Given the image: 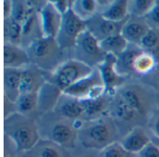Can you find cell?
<instances>
[{
  "mask_svg": "<svg viewBox=\"0 0 159 157\" xmlns=\"http://www.w3.org/2000/svg\"><path fill=\"white\" fill-rule=\"evenodd\" d=\"M4 68L24 69L31 65L26 50L20 46L4 43Z\"/></svg>",
  "mask_w": 159,
  "mask_h": 157,
  "instance_id": "cell-21",
  "label": "cell"
},
{
  "mask_svg": "<svg viewBox=\"0 0 159 157\" xmlns=\"http://www.w3.org/2000/svg\"><path fill=\"white\" fill-rule=\"evenodd\" d=\"M16 112L36 120L37 115V93L21 94L15 102Z\"/></svg>",
  "mask_w": 159,
  "mask_h": 157,
  "instance_id": "cell-25",
  "label": "cell"
},
{
  "mask_svg": "<svg viewBox=\"0 0 159 157\" xmlns=\"http://www.w3.org/2000/svg\"><path fill=\"white\" fill-rule=\"evenodd\" d=\"M62 91L49 81H46L37 93V115L38 117L55 110Z\"/></svg>",
  "mask_w": 159,
  "mask_h": 157,
  "instance_id": "cell-13",
  "label": "cell"
},
{
  "mask_svg": "<svg viewBox=\"0 0 159 157\" xmlns=\"http://www.w3.org/2000/svg\"><path fill=\"white\" fill-rule=\"evenodd\" d=\"M53 7L61 14L64 15L72 9L74 0H49Z\"/></svg>",
  "mask_w": 159,
  "mask_h": 157,
  "instance_id": "cell-38",
  "label": "cell"
},
{
  "mask_svg": "<svg viewBox=\"0 0 159 157\" xmlns=\"http://www.w3.org/2000/svg\"><path fill=\"white\" fill-rule=\"evenodd\" d=\"M5 136L12 142L17 152H30L41 140L36 121L18 112L4 119Z\"/></svg>",
  "mask_w": 159,
  "mask_h": 157,
  "instance_id": "cell-3",
  "label": "cell"
},
{
  "mask_svg": "<svg viewBox=\"0 0 159 157\" xmlns=\"http://www.w3.org/2000/svg\"><path fill=\"white\" fill-rule=\"evenodd\" d=\"M11 5L12 7L10 19L22 23L31 12L25 4V0H11Z\"/></svg>",
  "mask_w": 159,
  "mask_h": 157,
  "instance_id": "cell-33",
  "label": "cell"
},
{
  "mask_svg": "<svg viewBox=\"0 0 159 157\" xmlns=\"http://www.w3.org/2000/svg\"><path fill=\"white\" fill-rule=\"evenodd\" d=\"M156 0H128L129 17L144 18L156 6Z\"/></svg>",
  "mask_w": 159,
  "mask_h": 157,
  "instance_id": "cell-31",
  "label": "cell"
},
{
  "mask_svg": "<svg viewBox=\"0 0 159 157\" xmlns=\"http://www.w3.org/2000/svg\"><path fill=\"white\" fill-rule=\"evenodd\" d=\"M100 46L106 55H113L115 57H118L127 49L129 43L121 35V33H119L101 41Z\"/></svg>",
  "mask_w": 159,
  "mask_h": 157,
  "instance_id": "cell-29",
  "label": "cell"
},
{
  "mask_svg": "<svg viewBox=\"0 0 159 157\" xmlns=\"http://www.w3.org/2000/svg\"><path fill=\"white\" fill-rule=\"evenodd\" d=\"M36 125L41 140L51 141L64 149H73L77 142L76 124L54 111L37 117Z\"/></svg>",
  "mask_w": 159,
  "mask_h": 157,
  "instance_id": "cell-2",
  "label": "cell"
},
{
  "mask_svg": "<svg viewBox=\"0 0 159 157\" xmlns=\"http://www.w3.org/2000/svg\"><path fill=\"white\" fill-rule=\"evenodd\" d=\"M157 4L159 5V0H157Z\"/></svg>",
  "mask_w": 159,
  "mask_h": 157,
  "instance_id": "cell-43",
  "label": "cell"
},
{
  "mask_svg": "<svg viewBox=\"0 0 159 157\" xmlns=\"http://www.w3.org/2000/svg\"><path fill=\"white\" fill-rule=\"evenodd\" d=\"M124 23L125 22H111L98 13L89 21L86 22V28L99 42H101L111 36L121 33Z\"/></svg>",
  "mask_w": 159,
  "mask_h": 157,
  "instance_id": "cell-12",
  "label": "cell"
},
{
  "mask_svg": "<svg viewBox=\"0 0 159 157\" xmlns=\"http://www.w3.org/2000/svg\"><path fill=\"white\" fill-rule=\"evenodd\" d=\"M150 28L144 18L129 17L123 24L121 35L128 41L129 44L140 46L143 38L149 32Z\"/></svg>",
  "mask_w": 159,
  "mask_h": 157,
  "instance_id": "cell-18",
  "label": "cell"
},
{
  "mask_svg": "<svg viewBox=\"0 0 159 157\" xmlns=\"http://www.w3.org/2000/svg\"><path fill=\"white\" fill-rule=\"evenodd\" d=\"M109 116L117 124L119 130L121 126H129V131L137 126H143L147 121L141 116L135 110L128 105L119 96L115 95L109 108Z\"/></svg>",
  "mask_w": 159,
  "mask_h": 157,
  "instance_id": "cell-10",
  "label": "cell"
},
{
  "mask_svg": "<svg viewBox=\"0 0 159 157\" xmlns=\"http://www.w3.org/2000/svg\"><path fill=\"white\" fill-rule=\"evenodd\" d=\"M116 57L113 55H107L105 59L96 67L101 74L105 94L114 96L118 89L125 85L129 78L120 75L116 68Z\"/></svg>",
  "mask_w": 159,
  "mask_h": 157,
  "instance_id": "cell-11",
  "label": "cell"
},
{
  "mask_svg": "<svg viewBox=\"0 0 159 157\" xmlns=\"http://www.w3.org/2000/svg\"><path fill=\"white\" fill-rule=\"evenodd\" d=\"M22 34H21V47L27 49L34 42L44 37L41 21L38 12L31 11L26 17L24 22L21 23Z\"/></svg>",
  "mask_w": 159,
  "mask_h": 157,
  "instance_id": "cell-20",
  "label": "cell"
},
{
  "mask_svg": "<svg viewBox=\"0 0 159 157\" xmlns=\"http://www.w3.org/2000/svg\"><path fill=\"white\" fill-rule=\"evenodd\" d=\"M93 69L81 62L70 58L52 73H46V79L63 92L68 87L89 76Z\"/></svg>",
  "mask_w": 159,
  "mask_h": 157,
  "instance_id": "cell-6",
  "label": "cell"
},
{
  "mask_svg": "<svg viewBox=\"0 0 159 157\" xmlns=\"http://www.w3.org/2000/svg\"><path fill=\"white\" fill-rule=\"evenodd\" d=\"M53 111L75 124L84 122V110L82 101L64 94L61 95Z\"/></svg>",
  "mask_w": 159,
  "mask_h": 157,
  "instance_id": "cell-14",
  "label": "cell"
},
{
  "mask_svg": "<svg viewBox=\"0 0 159 157\" xmlns=\"http://www.w3.org/2000/svg\"><path fill=\"white\" fill-rule=\"evenodd\" d=\"M158 62L154 55L143 51L138 54L134 62V77L140 80L148 76L151 72H153Z\"/></svg>",
  "mask_w": 159,
  "mask_h": 157,
  "instance_id": "cell-27",
  "label": "cell"
},
{
  "mask_svg": "<svg viewBox=\"0 0 159 157\" xmlns=\"http://www.w3.org/2000/svg\"><path fill=\"white\" fill-rule=\"evenodd\" d=\"M147 126L152 133V136L159 138V106L157 105V108L154 110V111L151 113L148 121H147Z\"/></svg>",
  "mask_w": 159,
  "mask_h": 157,
  "instance_id": "cell-37",
  "label": "cell"
},
{
  "mask_svg": "<svg viewBox=\"0 0 159 157\" xmlns=\"http://www.w3.org/2000/svg\"><path fill=\"white\" fill-rule=\"evenodd\" d=\"M11 0H4L3 1V14L4 20H7L11 16Z\"/></svg>",
  "mask_w": 159,
  "mask_h": 157,
  "instance_id": "cell-40",
  "label": "cell"
},
{
  "mask_svg": "<svg viewBox=\"0 0 159 157\" xmlns=\"http://www.w3.org/2000/svg\"><path fill=\"white\" fill-rule=\"evenodd\" d=\"M72 10L86 22L99 13L98 0H74Z\"/></svg>",
  "mask_w": 159,
  "mask_h": 157,
  "instance_id": "cell-28",
  "label": "cell"
},
{
  "mask_svg": "<svg viewBox=\"0 0 159 157\" xmlns=\"http://www.w3.org/2000/svg\"><path fill=\"white\" fill-rule=\"evenodd\" d=\"M107 55L100 46V42L86 29L80 34L71 52V58L96 68Z\"/></svg>",
  "mask_w": 159,
  "mask_h": 157,
  "instance_id": "cell-7",
  "label": "cell"
},
{
  "mask_svg": "<svg viewBox=\"0 0 159 157\" xmlns=\"http://www.w3.org/2000/svg\"><path fill=\"white\" fill-rule=\"evenodd\" d=\"M151 141L159 149V138H157V137H154L151 135Z\"/></svg>",
  "mask_w": 159,
  "mask_h": 157,
  "instance_id": "cell-41",
  "label": "cell"
},
{
  "mask_svg": "<svg viewBox=\"0 0 159 157\" xmlns=\"http://www.w3.org/2000/svg\"><path fill=\"white\" fill-rule=\"evenodd\" d=\"M134 155L128 153L119 141L111 144L100 152V157H133Z\"/></svg>",
  "mask_w": 159,
  "mask_h": 157,
  "instance_id": "cell-34",
  "label": "cell"
},
{
  "mask_svg": "<svg viewBox=\"0 0 159 157\" xmlns=\"http://www.w3.org/2000/svg\"><path fill=\"white\" fill-rule=\"evenodd\" d=\"M62 94L81 100L92 99L104 95L105 89L100 72L94 68L89 76L65 89Z\"/></svg>",
  "mask_w": 159,
  "mask_h": 157,
  "instance_id": "cell-9",
  "label": "cell"
},
{
  "mask_svg": "<svg viewBox=\"0 0 159 157\" xmlns=\"http://www.w3.org/2000/svg\"><path fill=\"white\" fill-rule=\"evenodd\" d=\"M119 133L117 124L111 116L107 115L82 123L78 128L77 142L85 149L101 152L119 141Z\"/></svg>",
  "mask_w": 159,
  "mask_h": 157,
  "instance_id": "cell-1",
  "label": "cell"
},
{
  "mask_svg": "<svg viewBox=\"0 0 159 157\" xmlns=\"http://www.w3.org/2000/svg\"><path fill=\"white\" fill-rule=\"evenodd\" d=\"M140 47L143 51L154 55L159 63V33L150 29L143 38Z\"/></svg>",
  "mask_w": 159,
  "mask_h": 157,
  "instance_id": "cell-32",
  "label": "cell"
},
{
  "mask_svg": "<svg viewBox=\"0 0 159 157\" xmlns=\"http://www.w3.org/2000/svg\"><path fill=\"white\" fill-rule=\"evenodd\" d=\"M100 14L111 22H125L129 17L128 0H111L109 6Z\"/></svg>",
  "mask_w": 159,
  "mask_h": 157,
  "instance_id": "cell-26",
  "label": "cell"
},
{
  "mask_svg": "<svg viewBox=\"0 0 159 157\" xmlns=\"http://www.w3.org/2000/svg\"><path fill=\"white\" fill-rule=\"evenodd\" d=\"M22 26L12 19L4 20V43H9L21 47Z\"/></svg>",
  "mask_w": 159,
  "mask_h": 157,
  "instance_id": "cell-30",
  "label": "cell"
},
{
  "mask_svg": "<svg viewBox=\"0 0 159 157\" xmlns=\"http://www.w3.org/2000/svg\"><path fill=\"white\" fill-rule=\"evenodd\" d=\"M39 17L44 37L56 38L61 24L62 15L53 7L49 0L39 11Z\"/></svg>",
  "mask_w": 159,
  "mask_h": 157,
  "instance_id": "cell-15",
  "label": "cell"
},
{
  "mask_svg": "<svg viewBox=\"0 0 159 157\" xmlns=\"http://www.w3.org/2000/svg\"><path fill=\"white\" fill-rule=\"evenodd\" d=\"M144 20L151 30L159 33V5L157 3H156L153 9L144 17Z\"/></svg>",
  "mask_w": 159,
  "mask_h": 157,
  "instance_id": "cell-36",
  "label": "cell"
},
{
  "mask_svg": "<svg viewBox=\"0 0 159 157\" xmlns=\"http://www.w3.org/2000/svg\"><path fill=\"white\" fill-rule=\"evenodd\" d=\"M22 69L4 68V98L15 104L20 96V84Z\"/></svg>",
  "mask_w": 159,
  "mask_h": 157,
  "instance_id": "cell-23",
  "label": "cell"
},
{
  "mask_svg": "<svg viewBox=\"0 0 159 157\" xmlns=\"http://www.w3.org/2000/svg\"><path fill=\"white\" fill-rule=\"evenodd\" d=\"M138 157H159V149L151 141L138 155Z\"/></svg>",
  "mask_w": 159,
  "mask_h": 157,
  "instance_id": "cell-39",
  "label": "cell"
},
{
  "mask_svg": "<svg viewBox=\"0 0 159 157\" xmlns=\"http://www.w3.org/2000/svg\"><path fill=\"white\" fill-rule=\"evenodd\" d=\"M111 96L107 94L92 99H80L84 110V122L100 119L109 115V108L112 101ZM83 122V123H84Z\"/></svg>",
  "mask_w": 159,
  "mask_h": 157,
  "instance_id": "cell-17",
  "label": "cell"
},
{
  "mask_svg": "<svg viewBox=\"0 0 159 157\" xmlns=\"http://www.w3.org/2000/svg\"><path fill=\"white\" fill-rule=\"evenodd\" d=\"M128 105L148 121L151 113L157 108V94L141 81H128L116 92Z\"/></svg>",
  "mask_w": 159,
  "mask_h": 157,
  "instance_id": "cell-5",
  "label": "cell"
},
{
  "mask_svg": "<svg viewBox=\"0 0 159 157\" xmlns=\"http://www.w3.org/2000/svg\"><path fill=\"white\" fill-rule=\"evenodd\" d=\"M157 103L159 106V95H157Z\"/></svg>",
  "mask_w": 159,
  "mask_h": 157,
  "instance_id": "cell-42",
  "label": "cell"
},
{
  "mask_svg": "<svg viewBox=\"0 0 159 157\" xmlns=\"http://www.w3.org/2000/svg\"><path fill=\"white\" fill-rule=\"evenodd\" d=\"M144 85L153 90L157 95H159V63L156 68L148 76L139 80Z\"/></svg>",
  "mask_w": 159,
  "mask_h": 157,
  "instance_id": "cell-35",
  "label": "cell"
},
{
  "mask_svg": "<svg viewBox=\"0 0 159 157\" xmlns=\"http://www.w3.org/2000/svg\"><path fill=\"white\" fill-rule=\"evenodd\" d=\"M46 81V73L30 65L29 66L22 69L20 84V95L38 93Z\"/></svg>",
  "mask_w": 159,
  "mask_h": 157,
  "instance_id": "cell-19",
  "label": "cell"
},
{
  "mask_svg": "<svg viewBox=\"0 0 159 157\" xmlns=\"http://www.w3.org/2000/svg\"><path fill=\"white\" fill-rule=\"evenodd\" d=\"M86 29V22L80 20L71 9L62 15L61 24L55 39L59 46L71 55L76 39Z\"/></svg>",
  "mask_w": 159,
  "mask_h": 157,
  "instance_id": "cell-8",
  "label": "cell"
},
{
  "mask_svg": "<svg viewBox=\"0 0 159 157\" xmlns=\"http://www.w3.org/2000/svg\"><path fill=\"white\" fill-rule=\"evenodd\" d=\"M25 50L31 65L45 73H52L71 58L70 53L63 51L55 38L42 37Z\"/></svg>",
  "mask_w": 159,
  "mask_h": 157,
  "instance_id": "cell-4",
  "label": "cell"
},
{
  "mask_svg": "<svg viewBox=\"0 0 159 157\" xmlns=\"http://www.w3.org/2000/svg\"><path fill=\"white\" fill-rule=\"evenodd\" d=\"M29 157H68L66 149L46 140H40L38 143L28 153Z\"/></svg>",
  "mask_w": 159,
  "mask_h": 157,
  "instance_id": "cell-24",
  "label": "cell"
},
{
  "mask_svg": "<svg viewBox=\"0 0 159 157\" xmlns=\"http://www.w3.org/2000/svg\"><path fill=\"white\" fill-rule=\"evenodd\" d=\"M142 52L143 50L140 46L129 44L127 49L118 57H116V68L117 72L120 75L128 78L134 77V62L138 54Z\"/></svg>",
  "mask_w": 159,
  "mask_h": 157,
  "instance_id": "cell-22",
  "label": "cell"
},
{
  "mask_svg": "<svg viewBox=\"0 0 159 157\" xmlns=\"http://www.w3.org/2000/svg\"><path fill=\"white\" fill-rule=\"evenodd\" d=\"M119 142L128 153L138 155L151 142V136L143 126H137L126 133Z\"/></svg>",
  "mask_w": 159,
  "mask_h": 157,
  "instance_id": "cell-16",
  "label": "cell"
}]
</instances>
